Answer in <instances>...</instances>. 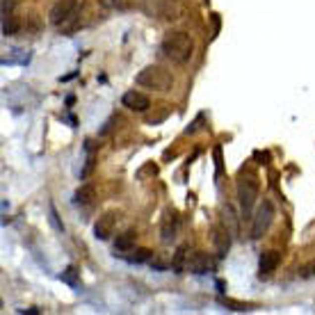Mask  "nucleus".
Segmentation results:
<instances>
[{
    "mask_svg": "<svg viewBox=\"0 0 315 315\" xmlns=\"http://www.w3.org/2000/svg\"><path fill=\"white\" fill-rule=\"evenodd\" d=\"M50 224H53L57 231H62V224L57 222V215H55V208H53V206H50Z\"/></svg>",
    "mask_w": 315,
    "mask_h": 315,
    "instance_id": "nucleus-19",
    "label": "nucleus"
},
{
    "mask_svg": "<svg viewBox=\"0 0 315 315\" xmlns=\"http://www.w3.org/2000/svg\"><path fill=\"white\" fill-rule=\"evenodd\" d=\"M215 247H217V254L220 256H226V251H228V244H231V240H228V231L226 228H215Z\"/></svg>",
    "mask_w": 315,
    "mask_h": 315,
    "instance_id": "nucleus-11",
    "label": "nucleus"
},
{
    "mask_svg": "<svg viewBox=\"0 0 315 315\" xmlns=\"http://www.w3.org/2000/svg\"><path fill=\"white\" fill-rule=\"evenodd\" d=\"M117 217L119 215L114 213V210H107V213H103L98 220H96L94 224V235L98 240H107L110 235L114 233V226H117Z\"/></svg>",
    "mask_w": 315,
    "mask_h": 315,
    "instance_id": "nucleus-6",
    "label": "nucleus"
},
{
    "mask_svg": "<svg viewBox=\"0 0 315 315\" xmlns=\"http://www.w3.org/2000/svg\"><path fill=\"white\" fill-rule=\"evenodd\" d=\"M91 199H94V185H80L76 190V194H73V201L80 203V206L91 203Z\"/></svg>",
    "mask_w": 315,
    "mask_h": 315,
    "instance_id": "nucleus-12",
    "label": "nucleus"
},
{
    "mask_svg": "<svg viewBox=\"0 0 315 315\" xmlns=\"http://www.w3.org/2000/svg\"><path fill=\"white\" fill-rule=\"evenodd\" d=\"M121 103H124V107H128V110H133V112H146L151 107V98L146 94H142V91H126L124 98H121Z\"/></svg>",
    "mask_w": 315,
    "mask_h": 315,
    "instance_id": "nucleus-7",
    "label": "nucleus"
},
{
    "mask_svg": "<svg viewBox=\"0 0 315 315\" xmlns=\"http://www.w3.org/2000/svg\"><path fill=\"white\" fill-rule=\"evenodd\" d=\"M258 179L254 174H240L238 179V201H240V210H242L244 217H249L251 210H254V203L258 199Z\"/></svg>",
    "mask_w": 315,
    "mask_h": 315,
    "instance_id": "nucleus-3",
    "label": "nucleus"
},
{
    "mask_svg": "<svg viewBox=\"0 0 315 315\" xmlns=\"http://www.w3.org/2000/svg\"><path fill=\"white\" fill-rule=\"evenodd\" d=\"M215 165H217V176L222 174V149L215 146Z\"/></svg>",
    "mask_w": 315,
    "mask_h": 315,
    "instance_id": "nucleus-18",
    "label": "nucleus"
},
{
    "mask_svg": "<svg viewBox=\"0 0 315 315\" xmlns=\"http://www.w3.org/2000/svg\"><path fill=\"white\" fill-rule=\"evenodd\" d=\"M274 220V208L270 201H263L261 208L256 210V217H254V226H251V238L258 240L265 235V231L270 228V224H272Z\"/></svg>",
    "mask_w": 315,
    "mask_h": 315,
    "instance_id": "nucleus-4",
    "label": "nucleus"
},
{
    "mask_svg": "<svg viewBox=\"0 0 315 315\" xmlns=\"http://www.w3.org/2000/svg\"><path fill=\"white\" fill-rule=\"evenodd\" d=\"M210 268H213V261L203 251H196V254H192V258H187V270L194 274H206Z\"/></svg>",
    "mask_w": 315,
    "mask_h": 315,
    "instance_id": "nucleus-8",
    "label": "nucleus"
},
{
    "mask_svg": "<svg viewBox=\"0 0 315 315\" xmlns=\"http://www.w3.org/2000/svg\"><path fill=\"white\" fill-rule=\"evenodd\" d=\"M78 9V0H57L53 7H50V23L53 25H64L69 18H73Z\"/></svg>",
    "mask_w": 315,
    "mask_h": 315,
    "instance_id": "nucleus-5",
    "label": "nucleus"
},
{
    "mask_svg": "<svg viewBox=\"0 0 315 315\" xmlns=\"http://www.w3.org/2000/svg\"><path fill=\"white\" fill-rule=\"evenodd\" d=\"M112 7H117V9H128L131 7V0H107Z\"/></svg>",
    "mask_w": 315,
    "mask_h": 315,
    "instance_id": "nucleus-17",
    "label": "nucleus"
},
{
    "mask_svg": "<svg viewBox=\"0 0 315 315\" xmlns=\"http://www.w3.org/2000/svg\"><path fill=\"white\" fill-rule=\"evenodd\" d=\"M64 283H69V285H78V272H76V268H69L66 272H62V276H60Z\"/></svg>",
    "mask_w": 315,
    "mask_h": 315,
    "instance_id": "nucleus-15",
    "label": "nucleus"
},
{
    "mask_svg": "<svg viewBox=\"0 0 315 315\" xmlns=\"http://www.w3.org/2000/svg\"><path fill=\"white\" fill-rule=\"evenodd\" d=\"M176 224H179L176 215H174V213H167L165 222H162V240H165V242H169V240L174 238V233H176Z\"/></svg>",
    "mask_w": 315,
    "mask_h": 315,
    "instance_id": "nucleus-13",
    "label": "nucleus"
},
{
    "mask_svg": "<svg viewBox=\"0 0 315 315\" xmlns=\"http://www.w3.org/2000/svg\"><path fill=\"white\" fill-rule=\"evenodd\" d=\"M135 83L139 85V87H146V90L167 91L169 87H172V76H169V71H165L162 66L149 64V66H144L142 71L137 73Z\"/></svg>",
    "mask_w": 315,
    "mask_h": 315,
    "instance_id": "nucleus-2",
    "label": "nucleus"
},
{
    "mask_svg": "<svg viewBox=\"0 0 315 315\" xmlns=\"http://www.w3.org/2000/svg\"><path fill=\"white\" fill-rule=\"evenodd\" d=\"M279 261H281V254H279V251H274V249L261 254V261H258V270H261V274L274 272L276 265H279Z\"/></svg>",
    "mask_w": 315,
    "mask_h": 315,
    "instance_id": "nucleus-9",
    "label": "nucleus"
},
{
    "mask_svg": "<svg viewBox=\"0 0 315 315\" xmlns=\"http://www.w3.org/2000/svg\"><path fill=\"white\" fill-rule=\"evenodd\" d=\"M135 238H137L135 231H124L121 235H117V240H114V251H119V254L131 251L133 247H135Z\"/></svg>",
    "mask_w": 315,
    "mask_h": 315,
    "instance_id": "nucleus-10",
    "label": "nucleus"
},
{
    "mask_svg": "<svg viewBox=\"0 0 315 315\" xmlns=\"http://www.w3.org/2000/svg\"><path fill=\"white\" fill-rule=\"evenodd\" d=\"M192 37L187 32H169L160 44V53L174 64H185L192 57Z\"/></svg>",
    "mask_w": 315,
    "mask_h": 315,
    "instance_id": "nucleus-1",
    "label": "nucleus"
},
{
    "mask_svg": "<svg viewBox=\"0 0 315 315\" xmlns=\"http://www.w3.org/2000/svg\"><path fill=\"white\" fill-rule=\"evenodd\" d=\"M299 276H304V279H309V276H315V261L306 263L302 270H299Z\"/></svg>",
    "mask_w": 315,
    "mask_h": 315,
    "instance_id": "nucleus-16",
    "label": "nucleus"
},
{
    "mask_svg": "<svg viewBox=\"0 0 315 315\" xmlns=\"http://www.w3.org/2000/svg\"><path fill=\"white\" fill-rule=\"evenodd\" d=\"M135 256H126V261L128 263H146V261H151V251L149 249H137V251H133Z\"/></svg>",
    "mask_w": 315,
    "mask_h": 315,
    "instance_id": "nucleus-14",
    "label": "nucleus"
}]
</instances>
